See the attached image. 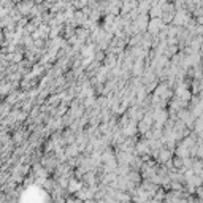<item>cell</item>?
Here are the masks:
<instances>
[{
  "label": "cell",
  "instance_id": "1",
  "mask_svg": "<svg viewBox=\"0 0 203 203\" xmlns=\"http://www.w3.org/2000/svg\"><path fill=\"white\" fill-rule=\"evenodd\" d=\"M200 195H203V187H201V189H200Z\"/></svg>",
  "mask_w": 203,
  "mask_h": 203
}]
</instances>
